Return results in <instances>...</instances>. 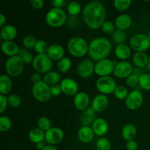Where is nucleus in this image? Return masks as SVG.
<instances>
[{
	"mask_svg": "<svg viewBox=\"0 0 150 150\" xmlns=\"http://www.w3.org/2000/svg\"><path fill=\"white\" fill-rule=\"evenodd\" d=\"M108 103L109 101L108 97L103 94H99L92 99V108L96 112H103L108 106Z\"/></svg>",
	"mask_w": 150,
	"mask_h": 150,
	"instance_id": "16",
	"label": "nucleus"
},
{
	"mask_svg": "<svg viewBox=\"0 0 150 150\" xmlns=\"http://www.w3.org/2000/svg\"><path fill=\"white\" fill-rule=\"evenodd\" d=\"M7 105H9L7 97H6V95H0V114H3L4 112Z\"/></svg>",
	"mask_w": 150,
	"mask_h": 150,
	"instance_id": "45",
	"label": "nucleus"
},
{
	"mask_svg": "<svg viewBox=\"0 0 150 150\" xmlns=\"http://www.w3.org/2000/svg\"><path fill=\"white\" fill-rule=\"evenodd\" d=\"M82 16L85 24L88 27L92 29H98L105 21L106 10L100 1H90L83 7Z\"/></svg>",
	"mask_w": 150,
	"mask_h": 150,
	"instance_id": "1",
	"label": "nucleus"
},
{
	"mask_svg": "<svg viewBox=\"0 0 150 150\" xmlns=\"http://www.w3.org/2000/svg\"><path fill=\"white\" fill-rule=\"evenodd\" d=\"M144 102V96L142 92L139 89H135L129 92L128 95L125 100L126 107L130 110L139 109Z\"/></svg>",
	"mask_w": 150,
	"mask_h": 150,
	"instance_id": "10",
	"label": "nucleus"
},
{
	"mask_svg": "<svg viewBox=\"0 0 150 150\" xmlns=\"http://www.w3.org/2000/svg\"><path fill=\"white\" fill-rule=\"evenodd\" d=\"M133 23V20L130 15L128 14H121L117 17L115 19V26L117 29L125 31L129 29Z\"/></svg>",
	"mask_w": 150,
	"mask_h": 150,
	"instance_id": "24",
	"label": "nucleus"
},
{
	"mask_svg": "<svg viewBox=\"0 0 150 150\" xmlns=\"http://www.w3.org/2000/svg\"><path fill=\"white\" fill-rule=\"evenodd\" d=\"M38 126L44 132L48 131L51 127V122L49 119L45 117H41L38 120Z\"/></svg>",
	"mask_w": 150,
	"mask_h": 150,
	"instance_id": "40",
	"label": "nucleus"
},
{
	"mask_svg": "<svg viewBox=\"0 0 150 150\" xmlns=\"http://www.w3.org/2000/svg\"><path fill=\"white\" fill-rule=\"evenodd\" d=\"M146 35H147V37H148V38H149V39L150 40V31H149V32H148V33L146 34Z\"/></svg>",
	"mask_w": 150,
	"mask_h": 150,
	"instance_id": "58",
	"label": "nucleus"
},
{
	"mask_svg": "<svg viewBox=\"0 0 150 150\" xmlns=\"http://www.w3.org/2000/svg\"><path fill=\"white\" fill-rule=\"evenodd\" d=\"M64 3V0H51V4H52L53 7H57V8H61Z\"/></svg>",
	"mask_w": 150,
	"mask_h": 150,
	"instance_id": "52",
	"label": "nucleus"
},
{
	"mask_svg": "<svg viewBox=\"0 0 150 150\" xmlns=\"http://www.w3.org/2000/svg\"><path fill=\"white\" fill-rule=\"evenodd\" d=\"M30 80L32 83L35 84V83H38V82L41 81V76H40V73H32V76L30 77Z\"/></svg>",
	"mask_w": 150,
	"mask_h": 150,
	"instance_id": "51",
	"label": "nucleus"
},
{
	"mask_svg": "<svg viewBox=\"0 0 150 150\" xmlns=\"http://www.w3.org/2000/svg\"><path fill=\"white\" fill-rule=\"evenodd\" d=\"M133 70L131 63L127 61H120L116 63L113 73L118 79H127L133 73Z\"/></svg>",
	"mask_w": 150,
	"mask_h": 150,
	"instance_id": "12",
	"label": "nucleus"
},
{
	"mask_svg": "<svg viewBox=\"0 0 150 150\" xmlns=\"http://www.w3.org/2000/svg\"><path fill=\"white\" fill-rule=\"evenodd\" d=\"M72 67V62L68 57H63L62 59L58 61L57 64V70L59 73H65L70 70Z\"/></svg>",
	"mask_w": 150,
	"mask_h": 150,
	"instance_id": "31",
	"label": "nucleus"
},
{
	"mask_svg": "<svg viewBox=\"0 0 150 150\" xmlns=\"http://www.w3.org/2000/svg\"><path fill=\"white\" fill-rule=\"evenodd\" d=\"M111 144L108 139L101 137L97 141L96 149L97 150H111Z\"/></svg>",
	"mask_w": 150,
	"mask_h": 150,
	"instance_id": "38",
	"label": "nucleus"
},
{
	"mask_svg": "<svg viewBox=\"0 0 150 150\" xmlns=\"http://www.w3.org/2000/svg\"><path fill=\"white\" fill-rule=\"evenodd\" d=\"M133 62L136 67L144 68L149 62V57L145 52H136L133 56Z\"/></svg>",
	"mask_w": 150,
	"mask_h": 150,
	"instance_id": "27",
	"label": "nucleus"
},
{
	"mask_svg": "<svg viewBox=\"0 0 150 150\" xmlns=\"http://www.w3.org/2000/svg\"><path fill=\"white\" fill-rule=\"evenodd\" d=\"M1 49L5 55L10 57L18 55L20 51L18 44L13 41H3L1 44Z\"/></svg>",
	"mask_w": 150,
	"mask_h": 150,
	"instance_id": "20",
	"label": "nucleus"
},
{
	"mask_svg": "<svg viewBox=\"0 0 150 150\" xmlns=\"http://www.w3.org/2000/svg\"><path fill=\"white\" fill-rule=\"evenodd\" d=\"M130 47L136 52H144L150 48V40L145 34H136L130 38Z\"/></svg>",
	"mask_w": 150,
	"mask_h": 150,
	"instance_id": "8",
	"label": "nucleus"
},
{
	"mask_svg": "<svg viewBox=\"0 0 150 150\" xmlns=\"http://www.w3.org/2000/svg\"><path fill=\"white\" fill-rule=\"evenodd\" d=\"M61 79V76L59 72L54 71V70H51L48 73H45L43 76V81L46 83L48 85H56L60 81Z\"/></svg>",
	"mask_w": 150,
	"mask_h": 150,
	"instance_id": "30",
	"label": "nucleus"
},
{
	"mask_svg": "<svg viewBox=\"0 0 150 150\" xmlns=\"http://www.w3.org/2000/svg\"><path fill=\"white\" fill-rule=\"evenodd\" d=\"M111 50L112 45L111 41L108 38L99 37L93 39L89 42L88 54L92 60L98 62L108 59Z\"/></svg>",
	"mask_w": 150,
	"mask_h": 150,
	"instance_id": "2",
	"label": "nucleus"
},
{
	"mask_svg": "<svg viewBox=\"0 0 150 150\" xmlns=\"http://www.w3.org/2000/svg\"><path fill=\"white\" fill-rule=\"evenodd\" d=\"M67 49L73 57L80 58L88 53L89 44L83 38L74 37L69 40L67 42Z\"/></svg>",
	"mask_w": 150,
	"mask_h": 150,
	"instance_id": "3",
	"label": "nucleus"
},
{
	"mask_svg": "<svg viewBox=\"0 0 150 150\" xmlns=\"http://www.w3.org/2000/svg\"><path fill=\"white\" fill-rule=\"evenodd\" d=\"M128 89L123 85H118L114 90V95L119 100H125L128 95Z\"/></svg>",
	"mask_w": 150,
	"mask_h": 150,
	"instance_id": "33",
	"label": "nucleus"
},
{
	"mask_svg": "<svg viewBox=\"0 0 150 150\" xmlns=\"http://www.w3.org/2000/svg\"><path fill=\"white\" fill-rule=\"evenodd\" d=\"M45 132L40 129L39 127L32 128L29 133V140L35 144L43 142V140L45 139Z\"/></svg>",
	"mask_w": 150,
	"mask_h": 150,
	"instance_id": "29",
	"label": "nucleus"
},
{
	"mask_svg": "<svg viewBox=\"0 0 150 150\" xmlns=\"http://www.w3.org/2000/svg\"><path fill=\"white\" fill-rule=\"evenodd\" d=\"M41 150H59L58 148L56 147L54 145H45L43 148H42Z\"/></svg>",
	"mask_w": 150,
	"mask_h": 150,
	"instance_id": "55",
	"label": "nucleus"
},
{
	"mask_svg": "<svg viewBox=\"0 0 150 150\" xmlns=\"http://www.w3.org/2000/svg\"><path fill=\"white\" fill-rule=\"evenodd\" d=\"M127 35L125 31L120 30V29H116L115 32L112 34V39L113 41L118 45H122V44H125L126 40H127Z\"/></svg>",
	"mask_w": 150,
	"mask_h": 150,
	"instance_id": "32",
	"label": "nucleus"
},
{
	"mask_svg": "<svg viewBox=\"0 0 150 150\" xmlns=\"http://www.w3.org/2000/svg\"><path fill=\"white\" fill-rule=\"evenodd\" d=\"M64 49L62 45L59 44H51L48 47L46 54L52 61H59L64 57Z\"/></svg>",
	"mask_w": 150,
	"mask_h": 150,
	"instance_id": "18",
	"label": "nucleus"
},
{
	"mask_svg": "<svg viewBox=\"0 0 150 150\" xmlns=\"http://www.w3.org/2000/svg\"><path fill=\"white\" fill-rule=\"evenodd\" d=\"M17 33V29L14 26L6 24L1 28L0 36L4 41H13L16 38Z\"/></svg>",
	"mask_w": 150,
	"mask_h": 150,
	"instance_id": "22",
	"label": "nucleus"
},
{
	"mask_svg": "<svg viewBox=\"0 0 150 150\" xmlns=\"http://www.w3.org/2000/svg\"><path fill=\"white\" fill-rule=\"evenodd\" d=\"M144 73V68H140V67H133V73L132 74H134L136 76H137L138 77H139L140 76H142V74Z\"/></svg>",
	"mask_w": 150,
	"mask_h": 150,
	"instance_id": "53",
	"label": "nucleus"
},
{
	"mask_svg": "<svg viewBox=\"0 0 150 150\" xmlns=\"http://www.w3.org/2000/svg\"><path fill=\"white\" fill-rule=\"evenodd\" d=\"M149 150H150V149H149Z\"/></svg>",
	"mask_w": 150,
	"mask_h": 150,
	"instance_id": "60",
	"label": "nucleus"
},
{
	"mask_svg": "<svg viewBox=\"0 0 150 150\" xmlns=\"http://www.w3.org/2000/svg\"><path fill=\"white\" fill-rule=\"evenodd\" d=\"M114 54L118 59L122 61H126L131 55V48L126 44H122L116 46Z\"/></svg>",
	"mask_w": 150,
	"mask_h": 150,
	"instance_id": "25",
	"label": "nucleus"
},
{
	"mask_svg": "<svg viewBox=\"0 0 150 150\" xmlns=\"http://www.w3.org/2000/svg\"><path fill=\"white\" fill-rule=\"evenodd\" d=\"M67 10L72 16H76L81 12V6L77 1H71L68 4Z\"/></svg>",
	"mask_w": 150,
	"mask_h": 150,
	"instance_id": "35",
	"label": "nucleus"
},
{
	"mask_svg": "<svg viewBox=\"0 0 150 150\" xmlns=\"http://www.w3.org/2000/svg\"><path fill=\"white\" fill-rule=\"evenodd\" d=\"M32 64L34 70L37 73L45 74L51 71L52 69L53 61L46 54H37L34 57Z\"/></svg>",
	"mask_w": 150,
	"mask_h": 150,
	"instance_id": "7",
	"label": "nucleus"
},
{
	"mask_svg": "<svg viewBox=\"0 0 150 150\" xmlns=\"http://www.w3.org/2000/svg\"><path fill=\"white\" fill-rule=\"evenodd\" d=\"M12 121L7 116H1L0 117V132L4 133L11 128Z\"/></svg>",
	"mask_w": 150,
	"mask_h": 150,
	"instance_id": "37",
	"label": "nucleus"
},
{
	"mask_svg": "<svg viewBox=\"0 0 150 150\" xmlns=\"http://www.w3.org/2000/svg\"><path fill=\"white\" fill-rule=\"evenodd\" d=\"M8 105L12 108H18L21 103V99L16 94H11L7 97Z\"/></svg>",
	"mask_w": 150,
	"mask_h": 150,
	"instance_id": "41",
	"label": "nucleus"
},
{
	"mask_svg": "<svg viewBox=\"0 0 150 150\" xmlns=\"http://www.w3.org/2000/svg\"><path fill=\"white\" fill-rule=\"evenodd\" d=\"M45 146V145L44 144L43 142H40V143L37 144H36V148H37V149H38L41 150Z\"/></svg>",
	"mask_w": 150,
	"mask_h": 150,
	"instance_id": "56",
	"label": "nucleus"
},
{
	"mask_svg": "<svg viewBox=\"0 0 150 150\" xmlns=\"http://www.w3.org/2000/svg\"><path fill=\"white\" fill-rule=\"evenodd\" d=\"M146 70L148 71H150V56L149 57V62H148L147 66H146Z\"/></svg>",
	"mask_w": 150,
	"mask_h": 150,
	"instance_id": "57",
	"label": "nucleus"
},
{
	"mask_svg": "<svg viewBox=\"0 0 150 150\" xmlns=\"http://www.w3.org/2000/svg\"><path fill=\"white\" fill-rule=\"evenodd\" d=\"M6 21H7L6 16H4L3 13H1V14H0V26H1V27H3L4 25H6Z\"/></svg>",
	"mask_w": 150,
	"mask_h": 150,
	"instance_id": "54",
	"label": "nucleus"
},
{
	"mask_svg": "<svg viewBox=\"0 0 150 150\" xmlns=\"http://www.w3.org/2000/svg\"><path fill=\"white\" fill-rule=\"evenodd\" d=\"M103 32L106 34H113L115 32V24L110 21H105L101 26Z\"/></svg>",
	"mask_w": 150,
	"mask_h": 150,
	"instance_id": "43",
	"label": "nucleus"
},
{
	"mask_svg": "<svg viewBox=\"0 0 150 150\" xmlns=\"http://www.w3.org/2000/svg\"><path fill=\"white\" fill-rule=\"evenodd\" d=\"M95 133L90 126H82L78 131V138L83 143H89L94 139Z\"/></svg>",
	"mask_w": 150,
	"mask_h": 150,
	"instance_id": "21",
	"label": "nucleus"
},
{
	"mask_svg": "<svg viewBox=\"0 0 150 150\" xmlns=\"http://www.w3.org/2000/svg\"><path fill=\"white\" fill-rule=\"evenodd\" d=\"M95 86L98 92H100L101 94L110 95L114 93L117 85L114 78L111 76H104V77H100L97 80Z\"/></svg>",
	"mask_w": 150,
	"mask_h": 150,
	"instance_id": "9",
	"label": "nucleus"
},
{
	"mask_svg": "<svg viewBox=\"0 0 150 150\" xmlns=\"http://www.w3.org/2000/svg\"><path fill=\"white\" fill-rule=\"evenodd\" d=\"M132 2V0H115L114 1V6L119 11H124L130 7Z\"/></svg>",
	"mask_w": 150,
	"mask_h": 150,
	"instance_id": "39",
	"label": "nucleus"
},
{
	"mask_svg": "<svg viewBox=\"0 0 150 150\" xmlns=\"http://www.w3.org/2000/svg\"><path fill=\"white\" fill-rule=\"evenodd\" d=\"M139 85L142 89L150 91V74L144 73L139 77Z\"/></svg>",
	"mask_w": 150,
	"mask_h": 150,
	"instance_id": "34",
	"label": "nucleus"
},
{
	"mask_svg": "<svg viewBox=\"0 0 150 150\" xmlns=\"http://www.w3.org/2000/svg\"><path fill=\"white\" fill-rule=\"evenodd\" d=\"M21 57L22 60L24 62V64H29V63H32V62H33L34 57H33V55L31 53L27 51L25 54H23V55L21 56Z\"/></svg>",
	"mask_w": 150,
	"mask_h": 150,
	"instance_id": "47",
	"label": "nucleus"
},
{
	"mask_svg": "<svg viewBox=\"0 0 150 150\" xmlns=\"http://www.w3.org/2000/svg\"><path fill=\"white\" fill-rule=\"evenodd\" d=\"M37 39L32 35H26L23 38L22 40V43H23V46L26 48H34L35 45L37 42Z\"/></svg>",
	"mask_w": 150,
	"mask_h": 150,
	"instance_id": "42",
	"label": "nucleus"
},
{
	"mask_svg": "<svg viewBox=\"0 0 150 150\" xmlns=\"http://www.w3.org/2000/svg\"><path fill=\"white\" fill-rule=\"evenodd\" d=\"M96 111L91 107H88L86 110L83 111L80 118L81 124L82 126L92 125L93 122L97 118H95Z\"/></svg>",
	"mask_w": 150,
	"mask_h": 150,
	"instance_id": "23",
	"label": "nucleus"
},
{
	"mask_svg": "<svg viewBox=\"0 0 150 150\" xmlns=\"http://www.w3.org/2000/svg\"><path fill=\"white\" fill-rule=\"evenodd\" d=\"M88 150H97V149H88Z\"/></svg>",
	"mask_w": 150,
	"mask_h": 150,
	"instance_id": "59",
	"label": "nucleus"
},
{
	"mask_svg": "<svg viewBox=\"0 0 150 150\" xmlns=\"http://www.w3.org/2000/svg\"><path fill=\"white\" fill-rule=\"evenodd\" d=\"M24 68V62L20 56L9 57L5 62V70L9 76L15 78L20 76Z\"/></svg>",
	"mask_w": 150,
	"mask_h": 150,
	"instance_id": "5",
	"label": "nucleus"
},
{
	"mask_svg": "<svg viewBox=\"0 0 150 150\" xmlns=\"http://www.w3.org/2000/svg\"><path fill=\"white\" fill-rule=\"evenodd\" d=\"M126 149L127 150H138V143L134 140L129 141L126 143Z\"/></svg>",
	"mask_w": 150,
	"mask_h": 150,
	"instance_id": "50",
	"label": "nucleus"
},
{
	"mask_svg": "<svg viewBox=\"0 0 150 150\" xmlns=\"http://www.w3.org/2000/svg\"><path fill=\"white\" fill-rule=\"evenodd\" d=\"M48 47H49V45H48L46 41L43 40H39L37 41L34 50L35 51V52L38 53V54H46Z\"/></svg>",
	"mask_w": 150,
	"mask_h": 150,
	"instance_id": "36",
	"label": "nucleus"
},
{
	"mask_svg": "<svg viewBox=\"0 0 150 150\" xmlns=\"http://www.w3.org/2000/svg\"><path fill=\"white\" fill-rule=\"evenodd\" d=\"M67 23L70 27L73 28L76 27L79 25V20L76 16H70V17L67 18Z\"/></svg>",
	"mask_w": 150,
	"mask_h": 150,
	"instance_id": "46",
	"label": "nucleus"
},
{
	"mask_svg": "<svg viewBox=\"0 0 150 150\" xmlns=\"http://www.w3.org/2000/svg\"><path fill=\"white\" fill-rule=\"evenodd\" d=\"M95 135L102 137L107 133L108 130V125L106 120L103 118H97L92 125Z\"/></svg>",
	"mask_w": 150,
	"mask_h": 150,
	"instance_id": "19",
	"label": "nucleus"
},
{
	"mask_svg": "<svg viewBox=\"0 0 150 150\" xmlns=\"http://www.w3.org/2000/svg\"><path fill=\"white\" fill-rule=\"evenodd\" d=\"M62 91L67 96H73L79 93V84L77 82L70 78H65L60 81Z\"/></svg>",
	"mask_w": 150,
	"mask_h": 150,
	"instance_id": "15",
	"label": "nucleus"
},
{
	"mask_svg": "<svg viewBox=\"0 0 150 150\" xmlns=\"http://www.w3.org/2000/svg\"><path fill=\"white\" fill-rule=\"evenodd\" d=\"M125 83L129 87H136L139 84V77L137 76H136V75L131 74L129 77H127L126 79Z\"/></svg>",
	"mask_w": 150,
	"mask_h": 150,
	"instance_id": "44",
	"label": "nucleus"
},
{
	"mask_svg": "<svg viewBox=\"0 0 150 150\" xmlns=\"http://www.w3.org/2000/svg\"><path fill=\"white\" fill-rule=\"evenodd\" d=\"M32 93L35 100L41 103L48 102L52 96L51 92V86L45 83L43 81L33 84Z\"/></svg>",
	"mask_w": 150,
	"mask_h": 150,
	"instance_id": "6",
	"label": "nucleus"
},
{
	"mask_svg": "<svg viewBox=\"0 0 150 150\" xmlns=\"http://www.w3.org/2000/svg\"><path fill=\"white\" fill-rule=\"evenodd\" d=\"M115 64L114 62L109 59L98 61L95 64V73L100 77L109 76V75L114 72Z\"/></svg>",
	"mask_w": 150,
	"mask_h": 150,
	"instance_id": "11",
	"label": "nucleus"
},
{
	"mask_svg": "<svg viewBox=\"0 0 150 150\" xmlns=\"http://www.w3.org/2000/svg\"><path fill=\"white\" fill-rule=\"evenodd\" d=\"M51 92L52 96L57 97L61 95L62 91L60 85L56 84V85H53V86H51Z\"/></svg>",
	"mask_w": 150,
	"mask_h": 150,
	"instance_id": "48",
	"label": "nucleus"
},
{
	"mask_svg": "<svg viewBox=\"0 0 150 150\" xmlns=\"http://www.w3.org/2000/svg\"><path fill=\"white\" fill-rule=\"evenodd\" d=\"M89 96L86 92H79L74 96L73 104L78 110L83 111L89 107Z\"/></svg>",
	"mask_w": 150,
	"mask_h": 150,
	"instance_id": "17",
	"label": "nucleus"
},
{
	"mask_svg": "<svg viewBox=\"0 0 150 150\" xmlns=\"http://www.w3.org/2000/svg\"><path fill=\"white\" fill-rule=\"evenodd\" d=\"M67 15L64 10L52 7L45 15V22L51 27H59L67 22Z\"/></svg>",
	"mask_w": 150,
	"mask_h": 150,
	"instance_id": "4",
	"label": "nucleus"
},
{
	"mask_svg": "<svg viewBox=\"0 0 150 150\" xmlns=\"http://www.w3.org/2000/svg\"><path fill=\"white\" fill-rule=\"evenodd\" d=\"M95 66L93 61L89 59H85L81 61L77 67L78 75L82 79H88L91 77L95 72Z\"/></svg>",
	"mask_w": 150,
	"mask_h": 150,
	"instance_id": "13",
	"label": "nucleus"
},
{
	"mask_svg": "<svg viewBox=\"0 0 150 150\" xmlns=\"http://www.w3.org/2000/svg\"><path fill=\"white\" fill-rule=\"evenodd\" d=\"M30 4L33 8L40 10L42 9L44 6V1L43 0H31Z\"/></svg>",
	"mask_w": 150,
	"mask_h": 150,
	"instance_id": "49",
	"label": "nucleus"
},
{
	"mask_svg": "<svg viewBox=\"0 0 150 150\" xmlns=\"http://www.w3.org/2000/svg\"><path fill=\"white\" fill-rule=\"evenodd\" d=\"M137 134V129L133 124H126L122 130V138L127 142L134 140Z\"/></svg>",
	"mask_w": 150,
	"mask_h": 150,
	"instance_id": "28",
	"label": "nucleus"
},
{
	"mask_svg": "<svg viewBox=\"0 0 150 150\" xmlns=\"http://www.w3.org/2000/svg\"><path fill=\"white\" fill-rule=\"evenodd\" d=\"M64 136V131L57 127H52L45 132V140L50 145H57L62 142Z\"/></svg>",
	"mask_w": 150,
	"mask_h": 150,
	"instance_id": "14",
	"label": "nucleus"
},
{
	"mask_svg": "<svg viewBox=\"0 0 150 150\" xmlns=\"http://www.w3.org/2000/svg\"><path fill=\"white\" fill-rule=\"evenodd\" d=\"M13 89V81L8 75H1L0 76V93L6 95L9 94Z\"/></svg>",
	"mask_w": 150,
	"mask_h": 150,
	"instance_id": "26",
	"label": "nucleus"
}]
</instances>
